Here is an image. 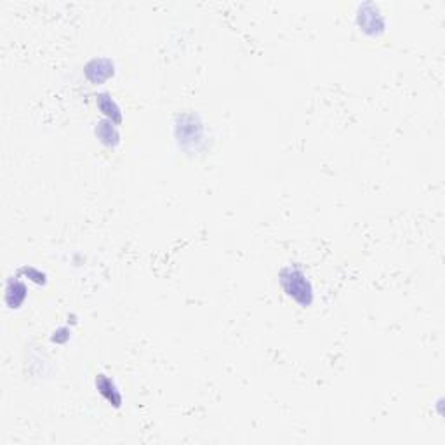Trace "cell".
<instances>
[{"label": "cell", "mask_w": 445, "mask_h": 445, "mask_svg": "<svg viewBox=\"0 0 445 445\" xmlns=\"http://www.w3.org/2000/svg\"><path fill=\"white\" fill-rule=\"evenodd\" d=\"M84 75L91 84L100 86L115 75V63L110 57H94L84 68Z\"/></svg>", "instance_id": "277c9868"}, {"label": "cell", "mask_w": 445, "mask_h": 445, "mask_svg": "<svg viewBox=\"0 0 445 445\" xmlns=\"http://www.w3.org/2000/svg\"><path fill=\"white\" fill-rule=\"evenodd\" d=\"M174 138L179 148L188 154H199L206 148V124L197 113H181L174 122Z\"/></svg>", "instance_id": "7a4b0ae2"}, {"label": "cell", "mask_w": 445, "mask_h": 445, "mask_svg": "<svg viewBox=\"0 0 445 445\" xmlns=\"http://www.w3.org/2000/svg\"><path fill=\"white\" fill-rule=\"evenodd\" d=\"M70 336H71V331L68 327H60L57 329V331H54V334H53V343H56V345H64V343L68 341V339H70Z\"/></svg>", "instance_id": "30bf717a"}, {"label": "cell", "mask_w": 445, "mask_h": 445, "mask_svg": "<svg viewBox=\"0 0 445 445\" xmlns=\"http://www.w3.org/2000/svg\"><path fill=\"white\" fill-rule=\"evenodd\" d=\"M19 275L25 278H28L30 282H33V284H37V285H46V282H47V275L44 273V271H40L39 268L23 266L21 270H19Z\"/></svg>", "instance_id": "9c48e42d"}, {"label": "cell", "mask_w": 445, "mask_h": 445, "mask_svg": "<svg viewBox=\"0 0 445 445\" xmlns=\"http://www.w3.org/2000/svg\"><path fill=\"white\" fill-rule=\"evenodd\" d=\"M356 26L369 37H381L386 30L385 16L381 15L379 8L376 4L358 6L356 11Z\"/></svg>", "instance_id": "3957f363"}, {"label": "cell", "mask_w": 445, "mask_h": 445, "mask_svg": "<svg viewBox=\"0 0 445 445\" xmlns=\"http://www.w3.org/2000/svg\"><path fill=\"white\" fill-rule=\"evenodd\" d=\"M96 107H98V110L101 111V115H103V118H108V120H111L113 124L120 125L122 120H124L120 107H118V103L113 100V96H111L110 93L98 94Z\"/></svg>", "instance_id": "ba28073f"}, {"label": "cell", "mask_w": 445, "mask_h": 445, "mask_svg": "<svg viewBox=\"0 0 445 445\" xmlns=\"http://www.w3.org/2000/svg\"><path fill=\"white\" fill-rule=\"evenodd\" d=\"M278 282L282 285V291L285 292L287 298H291L294 303H298L300 307L308 308L311 307L315 300L314 285H311L310 278L305 273L303 268L300 264H289L280 270L278 275Z\"/></svg>", "instance_id": "6da1fadb"}, {"label": "cell", "mask_w": 445, "mask_h": 445, "mask_svg": "<svg viewBox=\"0 0 445 445\" xmlns=\"http://www.w3.org/2000/svg\"><path fill=\"white\" fill-rule=\"evenodd\" d=\"M28 298V287L21 278L11 277L6 284V305L11 310H18Z\"/></svg>", "instance_id": "8992f818"}, {"label": "cell", "mask_w": 445, "mask_h": 445, "mask_svg": "<svg viewBox=\"0 0 445 445\" xmlns=\"http://www.w3.org/2000/svg\"><path fill=\"white\" fill-rule=\"evenodd\" d=\"M94 134L100 139L101 145L107 146V148H117L120 145V129H118L117 124L108 120V118H101L98 122L96 127H94Z\"/></svg>", "instance_id": "52a82bcc"}, {"label": "cell", "mask_w": 445, "mask_h": 445, "mask_svg": "<svg viewBox=\"0 0 445 445\" xmlns=\"http://www.w3.org/2000/svg\"><path fill=\"white\" fill-rule=\"evenodd\" d=\"M94 385H96V390L100 392V395L103 397L110 406H113L115 409H120L124 399H122V393L120 390H118L117 383H115L110 376L98 374L96 379H94Z\"/></svg>", "instance_id": "5b68a950"}]
</instances>
